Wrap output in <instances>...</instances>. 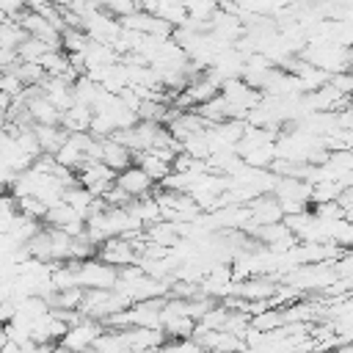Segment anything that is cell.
Here are the masks:
<instances>
[{
    "mask_svg": "<svg viewBox=\"0 0 353 353\" xmlns=\"http://www.w3.org/2000/svg\"><path fill=\"white\" fill-rule=\"evenodd\" d=\"M74 268V284L83 290L99 287V290H110L119 279V268L102 262L99 256H88V259H72Z\"/></svg>",
    "mask_w": 353,
    "mask_h": 353,
    "instance_id": "obj_1",
    "label": "cell"
},
{
    "mask_svg": "<svg viewBox=\"0 0 353 353\" xmlns=\"http://www.w3.org/2000/svg\"><path fill=\"white\" fill-rule=\"evenodd\" d=\"M273 196L279 199L284 215L287 212H301L312 204V182L298 179V176H279V182L273 188Z\"/></svg>",
    "mask_w": 353,
    "mask_h": 353,
    "instance_id": "obj_2",
    "label": "cell"
},
{
    "mask_svg": "<svg viewBox=\"0 0 353 353\" xmlns=\"http://www.w3.org/2000/svg\"><path fill=\"white\" fill-rule=\"evenodd\" d=\"M102 320H97V317H83V320H77V323H72L69 328H66V334L58 339V347H66V350H85V347H91L94 345V339L102 334Z\"/></svg>",
    "mask_w": 353,
    "mask_h": 353,
    "instance_id": "obj_3",
    "label": "cell"
},
{
    "mask_svg": "<svg viewBox=\"0 0 353 353\" xmlns=\"http://www.w3.org/2000/svg\"><path fill=\"white\" fill-rule=\"evenodd\" d=\"M74 174H77V182L85 185L94 196H102L116 182V171L102 160H85Z\"/></svg>",
    "mask_w": 353,
    "mask_h": 353,
    "instance_id": "obj_4",
    "label": "cell"
},
{
    "mask_svg": "<svg viewBox=\"0 0 353 353\" xmlns=\"http://www.w3.org/2000/svg\"><path fill=\"white\" fill-rule=\"evenodd\" d=\"M97 256L108 265H116V268H124V265H132L138 259V251L132 245L130 237L124 234H116V237H108L97 245Z\"/></svg>",
    "mask_w": 353,
    "mask_h": 353,
    "instance_id": "obj_5",
    "label": "cell"
},
{
    "mask_svg": "<svg viewBox=\"0 0 353 353\" xmlns=\"http://www.w3.org/2000/svg\"><path fill=\"white\" fill-rule=\"evenodd\" d=\"M44 223H47V226H55V229H63L66 234H80V232L85 229V218H83L72 204H66L63 199H61L58 204L47 207Z\"/></svg>",
    "mask_w": 353,
    "mask_h": 353,
    "instance_id": "obj_6",
    "label": "cell"
},
{
    "mask_svg": "<svg viewBox=\"0 0 353 353\" xmlns=\"http://www.w3.org/2000/svg\"><path fill=\"white\" fill-rule=\"evenodd\" d=\"M116 185L119 188H124L132 199H138V196H146V193H152L154 190V179L138 165V163H130L127 168H121V171H116Z\"/></svg>",
    "mask_w": 353,
    "mask_h": 353,
    "instance_id": "obj_7",
    "label": "cell"
},
{
    "mask_svg": "<svg viewBox=\"0 0 353 353\" xmlns=\"http://www.w3.org/2000/svg\"><path fill=\"white\" fill-rule=\"evenodd\" d=\"M248 212H251V221H248V223H254V226H259V223H273V221H281V218H284V210H281V204H279V199H276L273 193H259V196H254V199L248 201Z\"/></svg>",
    "mask_w": 353,
    "mask_h": 353,
    "instance_id": "obj_8",
    "label": "cell"
},
{
    "mask_svg": "<svg viewBox=\"0 0 353 353\" xmlns=\"http://www.w3.org/2000/svg\"><path fill=\"white\" fill-rule=\"evenodd\" d=\"M99 143H102V154H99V160H102V163H108L113 171L127 168V165L132 163V157H135V152H132L130 146H124L121 141H116L113 135L99 138Z\"/></svg>",
    "mask_w": 353,
    "mask_h": 353,
    "instance_id": "obj_9",
    "label": "cell"
},
{
    "mask_svg": "<svg viewBox=\"0 0 353 353\" xmlns=\"http://www.w3.org/2000/svg\"><path fill=\"white\" fill-rule=\"evenodd\" d=\"M33 132H36L41 154H55L69 135V130H63L61 124H33Z\"/></svg>",
    "mask_w": 353,
    "mask_h": 353,
    "instance_id": "obj_10",
    "label": "cell"
},
{
    "mask_svg": "<svg viewBox=\"0 0 353 353\" xmlns=\"http://www.w3.org/2000/svg\"><path fill=\"white\" fill-rule=\"evenodd\" d=\"M132 163H138L154 182H160L168 171H171V160H165L157 149H141V152H135V157H132Z\"/></svg>",
    "mask_w": 353,
    "mask_h": 353,
    "instance_id": "obj_11",
    "label": "cell"
},
{
    "mask_svg": "<svg viewBox=\"0 0 353 353\" xmlns=\"http://www.w3.org/2000/svg\"><path fill=\"white\" fill-rule=\"evenodd\" d=\"M91 108L83 105V102H72L66 110H61V127L69 130V132H88V124H91Z\"/></svg>",
    "mask_w": 353,
    "mask_h": 353,
    "instance_id": "obj_12",
    "label": "cell"
},
{
    "mask_svg": "<svg viewBox=\"0 0 353 353\" xmlns=\"http://www.w3.org/2000/svg\"><path fill=\"white\" fill-rule=\"evenodd\" d=\"M193 110H196L207 124H218V121L229 119V113H226V99H223L221 94H215V97H210V99L199 102Z\"/></svg>",
    "mask_w": 353,
    "mask_h": 353,
    "instance_id": "obj_13",
    "label": "cell"
},
{
    "mask_svg": "<svg viewBox=\"0 0 353 353\" xmlns=\"http://www.w3.org/2000/svg\"><path fill=\"white\" fill-rule=\"evenodd\" d=\"M88 41L91 39H88V33L83 28H69V25L61 28V50L63 52H85Z\"/></svg>",
    "mask_w": 353,
    "mask_h": 353,
    "instance_id": "obj_14",
    "label": "cell"
},
{
    "mask_svg": "<svg viewBox=\"0 0 353 353\" xmlns=\"http://www.w3.org/2000/svg\"><path fill=\"white\" fill-rule=\"evenodd\" d=\"M47 50H52V47L28 33V36L22 39V44L17 47V58H19V61H36V63H39V58H41Z\"/></svg>",
    "mask_w": 353,
    "mask_h": 353,
    "instance_id": "obj_15",
    "label": "cell"
},
{
    "mask_svg": "<svg viewBox=\"0 0 353 353\" xmlns=\"http://www.w3.org/2000/svg\"><path fill=\"white\" fill-rule=\"evenodd\" d=\"M25 36H28V30H25L17 19H6V22H0V47H11V50H17V47L22 44Z\"/></svg>",
    "mask_w": 353,
    "mask_h": 353,
    "instance_id": "obj_16",
    "label": "cell"
},
{
    "mask_svg": "<svg viewBox=\"0 0 353 353\" xmlns=\"http://www.w3.org/2000/svg\"><path fill=\"white\" fill-rule=\"evenodd\" d=\"M11 72H14L25 85H36V83H41V77L47 74V72L41 69V63H36V61H17V63L11 66Z\"/></svg>",
    "mask_w": 353,
    "mask_h": 353,
    "instance_id": "obj_17",
    "label": "cell"
},
{
    "mask_svg": "<svg viewBox=\"0 0 353 353\" xmlns=\"http://www.w3.org/2000/svg\"><path fill=\"white\" fill-rule=\"evenodd\" d=\"M17 215H19L17 196L14 193H0V232H8L17 221Z\"/></svg>",
    "mask_w": 353,
    "mask_h": 353,
    "instance_id": "obj_18",
    "label": "cell"
},
{
    "mask_svg": "<svg viewBox=\"0 0 353 353\" xmlns=\"http://www.w3.org/2000/svg\"><path fill=\"white\" fill-rule=\"evenodd\" d=\"M17 207L22 215L28 218H36V221H44V212H47V204L39 199V196H17Z\"/></svg>",
    "mask_w": 353,
    "mask_h": 353,
    "instance_id": "obj_19",
    "label": "cell"
},
{
    "mask_svg": "<svg viewBox=\"0 0 353 353\" xmlns=\"http://www.w3.org/2000/svg\"><path fill=\"white\" fill-rule=\"evenodd\" d=\"M328 83H334L345 97H353V69H342V72H334L328 77Z\"/></svg>",
    "mask_w": 353,
    "mask_h": 353,
    "instance_id": "obj_20",
    "label": "cell"
},
{
    "mask_svg": "<svg viewBox=\"0 0 353 353\" xmlns=\"http://www.w3.org/2000/svg\"><path fill=\"white\" fill-rule=\"evenodd\" d=\"M0 8L6 11V17H8V19H19V14H22V11H28L25 0H0Z\"/></svg>",
    "mask_w": 353,
    "mask_h": 353,
    "instance_id": "obj_21",
    "label": "cell"
},
{
    "mask_svg": "<svg viewBox=\"0 0 353 353\" xmlns=\"http://www.w3.org/2000/svg\"><path fill=\"white\" fill-rule=\"evenodd\" d=\"M17 61H19V58H17V50H11V47H0V72L11 69Z\"/></svg>",
    "mask_w": 353,
    "mask_h": 353,
    "instance_id": "obj_22",
    "label": "cell"
},
{
    "mask_svg": "<svg viewBox=\"0 0 353 353\" xmlns=\"http://www.w3.org/2000/svg\"><path fill=\"white\" fill-rule=\"evenodd\" d=\"M6 190H8V188H6V185H3V182H0V193H6Z\"/></svg>",
    "mask_w": 353,
    "mask_h": 353,
    "instance_id": "obj_23",
    "label": "cell"
}]
</instances>
